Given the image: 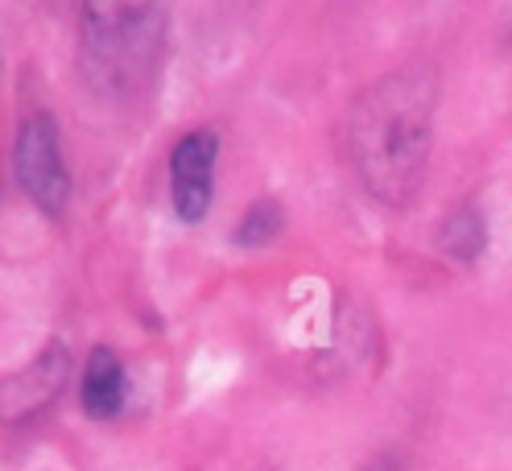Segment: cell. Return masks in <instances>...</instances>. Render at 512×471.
I'll list each match as a JSON object with an SVG mask.
<instances>
[{"label":"cell","instance_id":"cell-1","mask_svg":"<svg viewBox=\"0 0 512 471\" xmlns=\"http://www.w3.org/2000/svg\"><path fill=\"white\" fill-rule=\"evenodd\" d=\"M438 71L413 62L376 87L351 112V162L364 186L384 203H405L418 195L434 141Z\"/></svg>","mask_w":512,"mask_h":471},{"label":"cell","instance_id":"cell-2","mask_svg":"<svg viewBox=\"0 0 512 471\" xmlns=\"http://www.w3.org/2000/svg\"><path fill=\"white\" fill-rule=\"evenodd\" d=\"M166 0H83V50L108 79L133 75L157 50Z\"/></svg>","mask_w":512,"mask_h":471},{"label":"cell","instance_id":"cell-3","mask_svg":"<svg viewBox=\"0 0 512 471\" xmlns=\"http://www.w3.org/2000/svg\"><path fill=\"white\" fill-rule=\"evenodd\" d=\"M13 166L21 178V191L34 199L42 211L58 215L67 207L71 195V178H67V162H62L58 149V133L50 116H29L17 133V149H13Z\"/></svg>","mask_w":512,"mask_h":471},{"label":"cell","instance_id":"cell-4","mask_svg":"<svg viewBox=\"0 0 512 471\" xmlns=\"http://www.w3.org/2000/svg\"><path fill=\"white\" fill-rule=\"evenodd\" d=\"M215 157L219 137L211 129L186 133L170 153V186H174V211L186 224H199L211 211V186H215Z\"/></svg>","mask_w":512,"mask_h":471},{"label":"cell","instance_id":"cell-5","mask_svg":"<svg viewBox=\"0 0 512 471\" xmlns=\"http://www.w3.org/2000/svg\"><path fill=\"white\" fill-rule=\"evenodd\" d=\"M124 405V364L116 352L95 348L83 364V410L91 418H112Z\"/></svg>","mask_w":512,"mask_h":471},{"label":"cell","instance_id":"cell-6","mask_svg":"<svg viewBox=\"0 0 512 471\" xmlns=\"http://www.w3.org/2000/svg\"><path fill=\"white\" fill-rule=\"evenodd\" d=\"M442 244L451 248V253H455L459 261L479 257V248H484V219H479V211H475V207H463L459 215L446 219Z\"/></svg>","mask_w":512,"mask_h":471},{"label":"cell","instance_id":"cell-7","mask_svg":"<svg viewBox=\"0 0 512 471\" xmlns=\"http://www.w3.org/2000/svg\"><path fill=\"white\" fill-rule=\"evenodd\" d=\"M281 232V207L277 203H256L244 219H240V228H236V240L240 244H265V240H273Z\"/></svg>","mask_w":512,"mask_h":471}]
</instances>
